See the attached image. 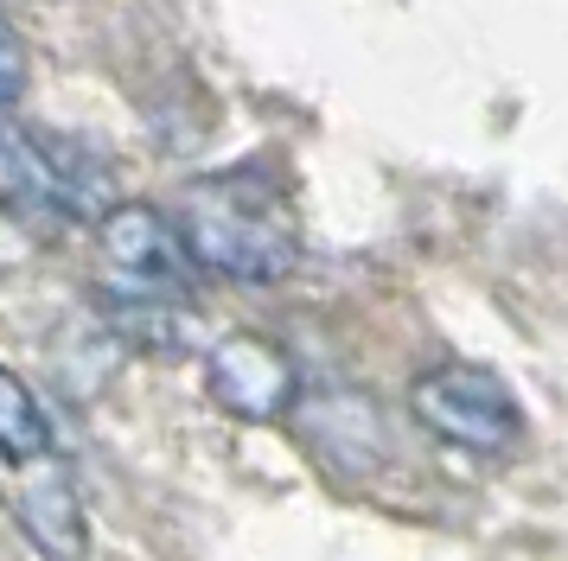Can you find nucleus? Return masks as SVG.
I'll return each mask as SVG.
<instances>
[{
	"mask_svg": "<svg viewBox=\"0 0 568 561\" xmlns=\"http://www.w3.org/2000/svg\"><path fill=\"white\" fill-rule=\"evenodd\" d=\"M166 224L192 268L224 280L262 287V280L294 275V262H301V217L262 166H231V173H205L180 185Z\"/></svg>",
	"mask_w": 568,
	"mask_h": 561,
	"instance_id": "f257e3e1",
	"label": "nucleus"
},
{
	"mask_svg": "<svg viewBox=\"0 0 568 561\" xmlns=\"http://www.w3.org/2000/svg\"><path fill=\"white\" fill-rule=\"evenodd\" d=\"M39 453H52V421H45L39 396L0 364V459L20 466V459H39Z\"/></svg>",
	"mask_w": 568,
	"mask_h": 561,
	"instance_id": "0eeeda50",
	"label": "nucleus"
},
{
	"mask_svg": "<svg viewBox=\"0 0 568 561\" xmlns=\"http://www.w3.org/2000/svg\"><path fill=\"white\" fill-rule=\"evenodd\" d=\"M97 268L103 313L148 351H185L192 332V262L154 204H109L97 217Z\"/></svg>",
	"mask_w": 568,
	"mask_h": 561,
	"instance_id": "f03ea898",
	"label": "nucleus"
},
{
	"mask_svg": "<svg viewBox=\"0 0 568 561\" xmlns=\"http://www.w3.org/2000/svg\"><path fill=\"white\" fill-rule=\"evenodd\" d=\"M205 389L211 402L236 415V421H282L294 396H301V377H294V357L262 338V332H231L205 351Z\"/></svg>",
	"mask_w": 568,
	"mask_h": 561,
	"instance_id": "39448f33",
	"label": "nucleus"
},
{
	"mask_svg": "<svg viewBox=\"0 0 568 561\" xmlns=\"http://www.w3.org/2000/svg\"><path fill=\"white\" fill-rule=\"evenodd\" d=\"M0 211L32 230H78L109 211L103 166L45 128L0 122Z\"/></svg>",
	"mask_w": 568,
	"mask_h": 561,
	"instance_id": "7ed1b4c3",
	"label": "nucleus"
},
{
	"mask_svg": "<svg viewBox=\"0 0 568 561\" xmlns=\"http://www.w3.org/2000/svg\"><path fill=\"white\" fill-rule=\"evenodd\" d=\"M0 7H13V0H0Z\"/></svg>",
	"mask_w": 568,
	"mask_h": 561,
	"instance_id": "1a4fd4ad",
	"label": "nucleus"
},
{
	"mask_svg": "<svg viewBox=\"0 0 568 561\" xmlns=\"http://www.w3.org/2000/svg\"><path fill=\"white\" fill-rule=\"evenodd\" d=\"M415 415L422 428L460 447V453H511L524 440V408L505 389V377H491L486 364H440L415 382Z\"/></svg>",
	"mask_w": 568,
	"mask_h": 561,
	"instance_id": "20e7f679",
	"label": "nucleus"
},
{
	"mask_svg": "<svg viewBox=\"0 0 568 561\" xmlns=\"http://www.w3.org/2000/svg\"><path fill=\"white\" fill-rule=\"evenodd\" d=\"M13 517H20L27 542L45 561H83V549H90V530H83V498H78V484H71V472H64L52 453L20 459Z\"/></svg>",
	"mask_w": 568,
	"mask_h": 561,
	"instance_id": "423d86ee",
	"label": "nucleus"
},
{
	"mask_svg": "<svg viewBox=\"0 0 568 561\" xmlns=\"http://www.w3.org/2000/svg\"><path fill=\"white\" fill-rule=\"evenodd\" d=\"M27 90V45H20V32L0 20V109H13Z\"/></svg>",
	"mask_w": 568,
	"mask_h": 561,
	"instance_id": "6e6552de",
	"label": "nucleus"
}]
</instances>
